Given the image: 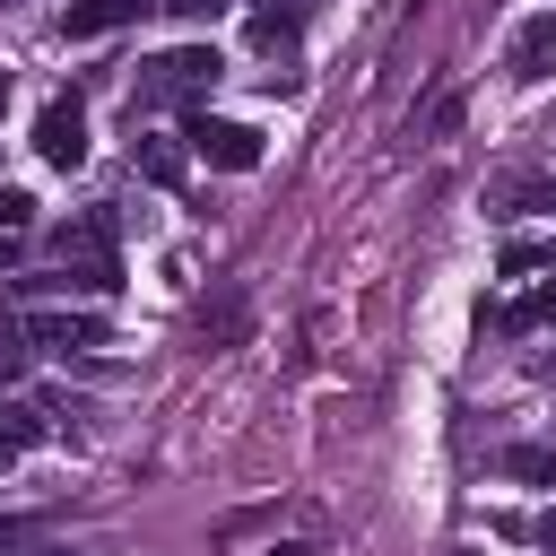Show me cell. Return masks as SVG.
Masks as SVG:
<instances>
[{
    "label": "cell",
    "instance_id": "obj_19",
    "mask_svg": "<svg viewBox=\"0 0 556 556\" xmlns=\"http://www.w3.org/2000/svg\"><path fill=\"white\" fill-rule=\"evenodd\" d=\"M530 539H539V547H547V556H556V504H547V513H539V521H530Z\"/></svg>",
    "mask_w": 556,
    "mask_h": 556
},
{
    "label": "cell",
    "instance_id": "obj_2",
    "mask_svg": "<svg viewBox=\"0 0 556 556\" xmlns=\"http://www.w3.org/2000/svg\"><path fill=\"white\" fill-rule=\"evenodd\" d=\"M217 78H226V61H217L208 43L148 52V61H139V78H130V122H139V113H156V104H200Z\"/></svg>",
    "mask_w": 556,
    "mask_h": 556
},
{
    "label": "cell",
    "instance_id": "obj_16",
    "mask_svg": "<svg viewBox=\"0 0 556 556\" xmlns=\"http://www.w3.org/2000/svg\"><path fill=\"white\" fill-rule=\"evenodd\" d=\"M252 9H261V17H278V26H304V17H313V0H252Z\"/></svg>",
    "mask_w": 556,
    "mask_h": 556
},
{
    "label": "cell",
    "instance_id": "obj_13",
    "mask_svg": "<svg viewBox=\"0 0 556 556\" xmlns=\"http://www.w3.org/2000/svg\"><path fill=\"white\" fill-rule=\"evenodd\" d=\"M547 261H556V243H530V235L504 243V278H530V269H547Z\"/></svg>",
    "mask_w": 556,
    "mask_h": 556
},
{
    "label": "cell",
    "instance_id": "obj_9",
    "mask_svg": "<svg viewBox=\"0 0 556 556\" xmlns=\"http://www.w3.org/2000/svg\"><path fill=\"white\" fill-rule=\"evenodd\" d=\"M43 417L52 408H35V400H0V452H35L43 443Z\"/></svg>",
    "mask_w": 556,
    "mask_h": 556
},
{
    "label": "cell",
    "instance_id": "obj_20",
    "mask_svg": "<svg viewBox=\"0 0 556 556\" xmlns=\"http://www.w3.org/2000/svg\"><path fill=\"white\" fill-rule=\"evenodd\" d=\"M9 261H17V235H0V269H9Z\"/></svg>",
    "mask_w": 556,
    "mask_h": 556
},
{
    "label": "cell",
    "instance_id": "obj_18",
    "mask_svg": "<svg viewBox=\"0 0 556 556\" xmlns=\"http://www.w3.org/2000/svg\"><path fill=\"white\" fill-rule=\"evenodd\" d=\"M156 9H174V17H217L226 0H156Z\"/></svg>",
    "mask_w": 556,
    "mask_h": 556
},
{
    "label": "cell",
    "instance_id": "obj_7",
    "mask_svg": "<svg viewBox=\"0 0 556 556\" xmlns=\"http://www.w3.org/2000/svg\"><path fill=\"white\" fill-rule=\"evenodd\" d=\"M139 9H156V0H78V9H61V35H70V43H87V35H113V26H130Z\"/></svg>",
    "mask_w": 556,
    "mask_h": 556
},
{
    "label": "cell",
    "instance_id": "obj_3",
    "mask_svg": "<svg viewBox=\"0 0 556 556\" xmlns=\"http://www.w3.org/2000/svg\"><path fill=\"white\" fill-rule=\"evenodd\" d=\"M182 139H191V156H200V165H217V174H252V165H261V130H252V122L191 113V122H182Z\"/></svg>",
    "mask_w": 556,
    "mask_h": 556
},
{
    "label": "cell",
    "instance_id": "obj_11",
    "mask_svg": "<svg viewBox=\"0 0 556 556\" xmlns=\"http://www.w3.org/2000/svg\"><path fill=\"white\" fill-rule=\"evenodd\" d=\"M495 200H504V208H547V217H556V182H547V174H504Z\"/></svg>",
    "mask_w": 556,
    "mask_h": 556
},
{
    "label": "cell",
    "instance_id": "obj_14",
    "mask_svg": "<svg viewBox=\"0 0 556 556\" xmlns=\"http://www.w3.org/2000/svg\"><path fill=\"white\" fill-rule=\"evenodd\" d=\"M495 321H504V330H530V321H556V278H547V287H539L530 304H513V313H495Z\"/></svg>",
    "mask_w": 556,
    "mask_h": 556
},
{
    "label": "cell",
    "instance_id": "obj_1",
    "mask_svg": "<svg viewBox=\"0 0 556 556\" xmlns=\"http://www.w3.org/2000/svg\"><path fill=\"white\" fill-rule=\"evenodd\" d=\"M113 208H87L70 226H52V252H61V278H26V287H61V295H113L122 287V252H113Z\"/></svg>",
    "mask_w": 556,
    "mask_h": 556
},
{
    "label": "cell",
    "instance_id": "obj_22",
    "mask_svg": "<svg viewBox=\"0 0 556 556\" xmlns=\"http://www.w3.org/2000/svg\"><path fill=\"white\" fill-rule=\"evenodd\" d=\"M0 113H9V70H0Z\"/></svg>",
    "mask_w": 556,
    "mask_h": 556
},
{
    "label": "cell",
    "instance_id": "obj_6",
    "mask_svg": "<svg viewBox=\"0 0 556 556\" xmlns=\"http://www.w3.org/2000/svg\"><path fill=\"white\" fill-rule=\"evenodd\" d=\"M26 339H35V348L78 356V348H104V339H113V321H104V313H35V321H26Z\"/></svg>",
    "mask_w": 556,
    "mask_h": 556
},
{
    "label": "cell",
    "instance_id": "obj_15",
    "mask_svg": "<svg viewBox=\"0 0 556 556\" xmlns=\"http://www.w3.org/2000/svg\"><path fill=\"white\" fill-rule=\"evenodd\" d=\"M35 226V200L26 191H0V235H26Z\"/></svg>",
    "mask_w": 556,
    "mask_h": 556
},
{
    "label": "cell",
    "instance_id": "obj_21",
    "mask_svg": "<svg viewBox=\"0 0 556 556\" xmlns=\"http://www.w3.org/2000/svg\"><path fill=\"white\" fill-rule=\"evenodd\" d=\"M269 556H313V547H304V539H295V547H269Z\"/></svg>",
    "mask_w": 556,
    "mask_h": 556
},
{
    "label": "cell",
    "instance_id": "obj_8",
    "mask_svg": "<svg viewBox=\"0 0 556 556\" xmlns=\"http://www.w3.org/2000/svg\"><path fill=\"white\" fill-rule=\"evenodd\" d=\"M243 321H252L243 287H217V304H200V339H208V348H235V339H243Z\"/></svg>",
    "mask_w": 556,
    "mask_h": 556
},
{
    "label": "cell",
    "instance_id": "obj_10",
    "mask_svg": "<svg viewBox=\"0 0 556 556\" xmlns=\"http://www.w3.org/2000/svg\"><path fill=\"white\" fill-rule=\"evenodd\" d=\"M130 165H139L148 182H165V191L182 182V148H174V139H130Z\"/></svg>",
    "mask_w": 556,
    "mask_h": 556
},
{
    "label": "cell",
    "instance_id": "obj_12",
    "mask_svg": "<svg viewBox=\"0 0 556 556\" xmlns=\"http://www.w3.org/2000/svg\"><path fill=\"white\" fill-rule=\"evenodd\" d=\"M504 478H530V486H556V443H513V452H504Z\"/></svg>",
    "mask_w": 556,
    "mask_h": 556
},
{
    "label": "cell",
    "instance_id": "obj_4",
    "mask_svg": "<svg viewBox=\"0 0 556 556\" xmlns=\"http://www.w3.org/2000/svg\"><path fill=\"white\" fill-rule=\"evenodd\" d=\"M35 156H43L52 174L87 165V104H78V96H43V113H35Z\"/></svg>",
    "mask_w": 556,
    "mask_h": 556
},
{
    "label": "cell",
    "instance_id": "obj_5",
    "mask_svg": "<svg viewBox=\"0 0 556 556\" xmlns=\"http://www.w3.org/2000/svg\"><path fill=\"white\" fill-rule=\"evenodd\" d=\"M504 78L513 87H547L556 78V17H521L504 35Z\"/></svg>",
    "mask_w": 556,
    "mask_h": 556
},
{
    "label": "cell",
    "instance_id": "obj_17",
    "mask_svg": "<svg viewBox=\"0 0 556 556\" xmlns=\"http://www.w3.org/2000/svg\"><path fill=\"white\" fill-rule=\"evenodd\" d=\"M17 365H26V348H17V330H9V321H0V382H9V374H17Z\"/></svg>",
    "mask_w": 556,
    "mask_h": 556
}]
</instances>
